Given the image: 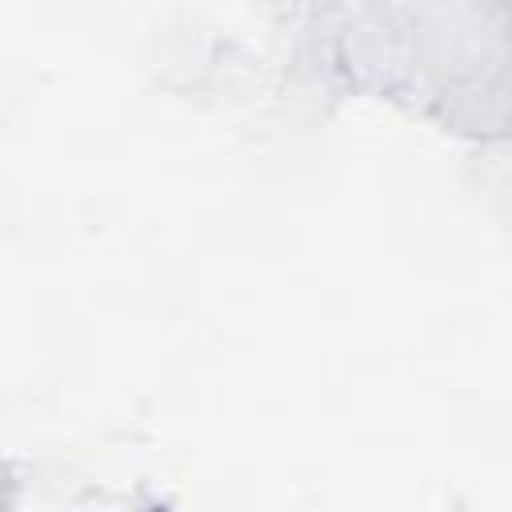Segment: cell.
I'll use <instances>...</instances> for the list:
<instances>
[{
    "label": "cell",
    "instance_id": "obj_2",
    "mask_svg": "<svg viewBox=\"0 0 512 512\" xmlns=\"http://www.w3.org/2000/svg\"><path fill=\"white\" fill-rule=\"evenodd\" d=\"M508 32H512V0H508Z\"/></svg>",
    "mask_w": 512,
    "mask_h": 512
},
{
    "label": "cell",
    "instance_id": "obj_1",
    "mask_svg": "<svg viewBox=\"0 0 512 512\" xmlns=\"http://www.w3.org/2000/svg\"><path fill=\"white\" fill-rule=\"evenodd\" d=\"M456 112L452 120L468 132H508L512 128V84L496 80H472L468 88L456 92Z\"/></svg>",
    "mask_w": 512,
    "mask_h": 512
}]
</instances>
